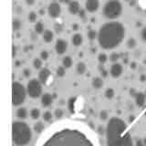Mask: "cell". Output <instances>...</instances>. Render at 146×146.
Returning <instances> with one entry per match:
<instances>
[{
    "mask_svg": "<svg viewBox=\"0 0 146 146\" xmlns=\"http://www.w3.org/2000/svg\"><path fill=\"white\" fill-rule=\"evenodd\" d=\"M36 146H100L89 127L76 121L54 124Z\"/></svg>",
    "mask_w": 146,
    "mask_h": 146,
    "instance_id": "6da1fadb",
    "label": "cell"
},
{
    "mask_svg": "<svg viewBox=\"0 0 146 146\" xmlns=\"http://www.w3.org/2000/svg\"><path fill=\"white\" fill-rule=\"evenodd\" d=\"M105 134L107 146H134L126 122L119 117L110 119L105 129Z\"/></svg>",
    "mask_w": 146,
    "mask_h": 146,
    "instance_id": "7a4b0ae2",
    "label": "cell"
},
{
    "mask_svg": "<svg viewBox=\"0 0 146 146\" xmlns=\"http://www.w3.org/2000/svg\"><path fill=\"white\" fill-rule=\"evenodd\" d=\"M125 36V27L121 22L110 21L100 26L98 31V43L100 47L113 49L121 45Z\"/></svg>",
    "mask_w": 146,
    "mask_h": 146,
    "instance_id": "3957f363",
    "label": "cell"
},
{
    "mask_svg": "<svg viewBox=\"0 0 146 146\" xmlns=\"http://www.w3.org/2000/svg\"><path fill=\"white\" fill-rule=\"evenodd\" d=\"M12 139L17 146H26L32 140V131L27 123L16 121L12 123Z\"/></svg>",
    "mask_w": 146,
    "mask_h": 146,
    "instance_id": "277c9868",
    "label": "cell"
},
{
    "mask_svg": "<svg viewBox=\"0 0 146 146\" xmlns=\"http://www.w3.org/2000/svg\"><path fill=\"white\" fill-rule=\"evenodd\" d=\"M122 13V5L119 0H109L103 7V15L108 19H116Z\"/></svg>",
    "mask_w": 146,
    "mask_h": 146,
    "instance_id": "5b68a950",
    "label": "cell"
},
{
    "mask_svg": "<svg viewBox=\"0 0 146 146\" xmlns=\"http://www.w3.org/2000/svg\"><path fill=\"white\" fill-rule=\"evenodd\" d=\"M27 95V89L20 82L14 81L12 84V104L14 106H20L25 102Z\"/></svg>",
    "mask_w": 146,
    "mask_h": 146,
    "instance_id": "8992f818",
    "label": "cell"
},
{
    "mask_svg": "<svg viewBox=\"0 0 146 146\" xmlns=\"http://www.w3.org/2000/svg\"><path fill=\"white\" fill-rule=\"evenodd\" d=\"M27 95L32 99H36L41 97L42 94V83L36 79H32L27 83Z\"/></svg>",
    "mask_w": 146,
    "mask_h": 146,
    "instance_id": "52a82bcc",
    "label": "cell"
},
{
    "mask_svg": "<svg viewBox=\"0 0 146 146\" xmlns=\"http://www.w3.org/2000/svg\"><path fill=\"white\" fill-rule=\"evenodd\" d=\"M48 14L50 17L58 18L61 14V6L60 4L56 2H51L48 7Z\"/></svg>",
    "mask_w": 146,
    "mask_h": 146,
    "instance_id": "ba28073f",
    "label": "cell"
},
{
    "mask_svg": "<svg viewBox=\"0 0 146 146\" xmlns=\"http://www.w3.org/2000/svg\"><path fill=\"white\" fill-rule=\"evenodd\" d=\"M110 75H111L112 78L114 79H118L120 78L123 72V67L121 63L116 62V63H113L112 65L110 68Z\"/></svg>",
    "mask_w": 146,
    "mask_h": 146,
    "instance_id": "9c48e42d",
    "label": "cell"
},
{
    "mask_svg": "<svg viewBox=\"0 0 146 146\" xmlns=\"http://www.w3.org/2000/svg\"><path fill=\"white\" fill-rule=\"evenodd\" d=\"M68 42L63 38H58L55 43V51L58 55H63L68 49Z\"/></svg>",
    "mask_w": 146,
    "mask_h": 146,
    "instance_id": "30bf717a",
    "label": "cell"
},
{
    "mask_svg": "<svg viewBox=\"0 0 146 146\" xmlns=\"http://www.w3.org/2000/svg\"><path fill=\"white\" fill-rule=\"evenodd\" d=\"M51 75V72L48 68H42L38 72V80L42 83V85H45L48 83V81Z\"/></svg>",
    "mask_w": 146,
    "mask_h": 146,
    "instance_id": "8fae6325",
    "label": "cell"
},
{
    "mask_svg": "<svg viewBox=\"0 0 146 146\" xmlns=\"http://www.w3.org/2000/svg\"><path fill=\"white\" fill-rule=\"evenodd\" d=\"M100 7L99 0H86L85 2V9L89 13H95L98 11Z\"/></svg>",
    "mask_w": 146,
    "mask_h": 146,
    "instance_id": "7c38bea8",
    "label": "cell"
},
{
    "mask_svg": "<svg viewBox=\"0 0 146 146\" xmlns=\"http://www.w3.org/2000/svg\"><path fill=\"white\" fill-rule=\"evenodd\" d=\"M68 10L71 15H78L81 10L80 3L76 0H71V2L68 5Z\"/></svg>",
    "mask_w": 146,
    "mask_h": 146,
    "instance_id": "4fadbf2b",
    "label": "cell"
},
{
    "mask_svg": "<svg viewBox=\"0 0 146 146\" xmlns=\"http://www.w3.org/2000/svg\"><path fill=\"white\" fill-rule=\"evenodd\" d=\"M53 100H54V98L51 94L49 93H44L42 96H41V105H42L43 107L47 108V107H49L50 105L53 103Z\"/></svg>",
    "mask_w": 146,
    "mask_h": 146,
    "instance_id": "5bb4252c",
    "label": "cell"
},
{
    "mask_svg": "<svg viewBox=\"0 0 146 146\" xmlns=\"http://www.w3.org/2000/svg\"><path fill=\"white\" fill-rule=\"evenodd\" d=\"M135 103L138 107H143L146 103V96L143 92H137L134 97Z\"/></svg>",
    "mask_w": 146,
    "mask_h": 146,
    "instance_id": "9a60e30c",
    "label": "cell"
},
{
    "mask_svg": "<svg viewBox=\"0 0 146 146\" xmlns=\"http://www.w3.org/2000/svg\"><path fill=\"white\" fill-rule=\"evenodd\" d=\"M16 115L17 117L19 119V120H25V119L27 118L29 116V111H27V110L24 107H20L17 110V112H16Z\"/></svg>",
    "mask_w": 146,
    "mask_h": 146,
    "instance_id": "2e32d148",
    "label": "cell"
},
{
    "mask_svg": "<svg viewBox=\"0 0 146 146\" xmlns=\"http://www.w3.org/2000/svg\"><path fill=\"white\" fill-rule=\"evenodd\" d=\"M42 39L46 43H50L52 42L54 39V33L49 29H46L44 33L42 34Z\"/></svg>",
    "mask_w": 146,
    "mask_h": 146,
    "instance_id": "e0dca14e",
    "label": "cell"
},
{
    "mask_svg": "<svg viewBox=\"0 0 146 146\" xmlns=\"http://www.w3.org/2000/svg\"><path fill=\"white\" fill-rule=\"evenodd\" d=\"M83 42V36L80 33H76L72 36L71 38V43L75 46V47H79Z\"/></svg>",
    "mask_w": 146,
    "mask_h": 146,
    "instance_id": "ac0fdd59",
    "label": "cell"
},
{
    "mask_svg": "<svg viewBox=\"0 0 146 146\" xmlns=\"http://www.w3.org/2000/svg\"><path fill=\"white\" fill-rule=\"evenodd\" d=\"M91 85H92L94 89L99 90L100 88H102V86L104 85V81L102 79V77H95L92 80V81H91Z\"/></svg>",
    "mask_w": 146,
    "mask_h": 146,
    "instance_id": "d6986e66",
    "label": "cell"
},
{
    "mask_svg": "<svg viewBox=\"0 0 146 146\" xmlns=\"http://www.w3.org/2000/svg\"><path fill=\"white\" fill-rule=\"evenodd\" d=\"M33 130L36 133H42L45 130V124L42 121H36L33 125Z\"/></svg>",
    "mask_w": 146,
    "mask_h": 146,
    "instance_id": "ffe728a7",
    "label": "cell"
},
{
    "mask_svg": "<svg viewBox=\"0 0 146 146\" xmlns=\"http://www.w3.org/2000/svg\"><path fill=\"white\" fill-rule=\"evenodd\" d=\"M87 70V66H86V64L84 62H79L77 64V66H76V71L77 73L79 75H83L84 73L86 72Z\"/></svg>",
    "mask_w": 146,
    "mask_h": 146,
    "instance_id": "44dd1931",
    "label": "cell"
},
{
    "mask_svg": "<svg viewBox=\"0 0 146 146\" xmlns=\"http://www.w3.org/2000/svg\"><path fill=\"white\" fill-rule=\"evenodd\" d=\"M62 66L64 67L67 70V68H71V66L73 65V60L71 57L70 56H65L63 58H62Z\"/></svg>",
    "mask_w": 146,
    "mask_h": 146,
    "instance_id": "7402d4cb",
    "label": "cell"
},
{
    "mask_svg": "<svg viewBox=\"0 0 146 146\" xmlns=\"http://www.w3.org/2000/svg\"><path fill=\"white\" fill-rule=\"evenodd\" d=\"M34 31L36 32V34H41L42 35L45 31V27H44V24L42 22H36L35 26H34Z\"/></svg>",
    "mask_w": 146,
    "mask_h": 146,
    "instance_id": "603a6c76",
    "label": "cell"
},
{
    "mask_svg": "<svg viewBox=\"0 0 146 146\" xmlns=\"http://www.w3.org/2000/svg\"><path fill=\"white\" fill-rule=\"evenodd\" d=\"M53 117H54V113H52L51 111H46L42 114V119H43V121H46V122L52 121Z\"/></svg>",
    "mask_w": 146,
    "mask_h": 146,
    "instance_id": "cb8c5ba5",
    "label": "cell"
},
{
    "mask_svg": "<svg viewBox=\"0 0 146 146\" xmlns=\"http://www.w3.org/2000/svg\"><path fill=\"white\" fill-rule=\"evenodd\" d=\"M29 115L30 117L33 119V120H38V119H39L40 115H41V112H40V110L38 109V108H34L32 109L30 112H29Z\"/></svg>",
    "mask_w": 146,
    "mask_h": 146,
    "instance_id": "d4e9b609",
    "label": "cell"
},
{
    "mask_svg": "<svg viewBox=\"0 0 146 146\" xmlns=\"http://www.w3.org/2000/svg\"><path fill=\"white\" fill-rule=\"evenodd\" d=\"M75 103H76V98L75 97L70 98L68 100V109L71 113H73L75 111Z\"/></svg>",
    "mask_w": 146,
    "mask_h": 146,
    "instance_id": "484cf974",
    "label": "cell"
},
{
    "mask_svg": "<svg viewBox=\"0 0 146 146\" xmlns=\"http://www.w3.org/2000/svg\"><path fill=\"white\" fill-rule=\"evenodd\" d=\"M21 21L18 18H14L12 22V27L14 31H18L21 29Z\"/></svg>",
    "mask_w": 146,
    "mask_h": 146,
    "instance_id": "4316f807",
    "label": "cell"
},
{
    "mask_svg": "<svg viewBox=\"0 0 146 146\" xmlns=\"http://www.w3.org/2000/svg\"><path fill=\"white\" fill-rule=\"evenodd\" d=\"M42 59H41L40 58H36L34 60H33V67L35 70H41L42 68V65H43V63H42Z\"/></svg>",
    "mask_w": 146,
    "mask_h": 146,
    "instance_id": "83f0119b",
    "label": "cell"
},
{
    "mask_svg": "<svg viewBox=\"0 0 146 146\" xmlns=\"http://www.w3.org/2000/svg\"><path fill=\"white\" fill-rule=\"evenodd\" d=\"M108 60V56L105 53H100L98 55V61L99 63L100 64V65H103V64H105L107 62Z\"/></svg>",
    "mask_w": 146,
    "mask_h": 146,
    "instance_id": "f1b7e54d",
    "label": "cell"
},
{
    "mask_svg": "<svg viewBox=\"0 0 146 146\" xmlns=\"http://www.w3.org/2000/svg\"><path fill=\"white\" fill-rule=\"evenodd\" d=\"M87 36L90 40H94L95 38H98V32L94 29H90L87 33Z\"/></svg>",
    "mask_w": 146,
    "mask_h": 146,
    "instance_id": "f546056e",
    "label": "cell"
},
{
    "mask_svg": "<svg viewBox=\"0 0 146 146\" xmlns=\"http://www.w3.org/2000/svg\"><path fill=\"white\" fill-rule=\"evenodd\" d=\"M136 45H137V42H136L135 38H130L129 39L127 40V42H126L127 48H130V49L134 48L136 47Z\"/></svg>",
    "mask_w": 146,
    "mask_h": 146,
    "instance_id": "4dcf8cb0",
    "label": "cell"
},
{
    "mask_svg": "<svg viewBox=\"0 0 146 146\" xmlns=\"http://www.w3.org/2000/svg\"><path fill=\"white\" fill-rule=\"evenodd\" d=\"M114 94H115V92H114V90L111 89V88H108L104 92V96L108 100H111L114 97Z\"/></svg>",
    "mask_w": 146,
    "mask_h": 146,
    "instance_id": "1f68e13d",
    "label": "cell"
},
{
    "mask_svg": "<svg viewBox=\"0 0 146 146\" xmlns=\"http://www.w3.org/2000/svg\"><path fill=\"white\" fill-rule=\"evenodd\" d=\"M56 74H57V76L59 77V78L64 77V76H65V74H66V68H64L63 66H59V67H58V68H57V70H56Z\"/></svg>",
    "mask_w": 146,
    "mask_h": 146,
    "instance_id": "d6a6232c",
    "label": "cell"
},
{
    "mask_svg": "<svg viewBox=\"0 0 146 146\" xmlns=\"http://www.w3.org/2000/svg\"><path fill=\"white\" fill-rule=\"evenodd\" d=\"M64 116V111H63V110L60 109V108H58L55 110V111H54V117L58 119V120H60V119Z\"/></svg>",
    "mask_w": 146,
    "mask_h": 146,
    "instance_id": "836d02e7",
    "label": "cell"
},
{
    "mask_svg": "<svg viewBox=\"0 0 146 146\" xmlns=\"http://www.w3.org/2000/svg\"><path fill=\"white\" fill-rule=\"evenodd\" d=\"M120 58H121L120 54L117 53V52H112L111 55H110V60H111V62H113V63L118 62V60Z\"/></svg>",
    "mask_w": 146,
    "mask_h": 146,
    "instance_id": "e575fe53",
    "label": "cell"
},
{
    "mask_svg": "<svg viewBox=\"0 0 146 146\" xmlns=\"http://www.w3.org/2000/svg\"><path fill=\"white\" fill-rule=\"evenodd\" d=\"M36 18H38V15H36V13L34 11H31L29 14V16H27V20L30 23H35L36 21Z\"/></svg>",
    "mask_w": 146,
    "mask_h": 146,
    "instance_id": "d590c367",
    "label": "cell"
},
{
    "mask_svg": "<svg viewBox=\"0 0 146 146\" xmlns=\"http://www.w3.org/2000/svg\"><path fill=\"white\" fill-rule=\"evenodd\" d=\"M99 71L100 73V76H102V78H107L108 75L110 74V71L107 70L106 68L103 67V65H100V67H99Z\"/></svg>",
    "mask_w": 146,
    "mask_h": 146,
    "instance_id": "8d00e7d4",
    "label": "cell"
},
{
    "mask_svg": "<svg viewBox=\"0 0 146 146\" xmlns=\"http://www.w3.org/2000/svg\"><path fill=\"white\" fill-rule=\"evenodd\" d=\"M40 58L42 59V60H44V61H46L47 59L48 58V57H49V54H48V52L47 51V50H42V51L40 52Z\"/></svg>",
    "mask_w": 146,
    "mask_h": 146,
    "instance_id": "74e56055",
    "label": "cell"
},
{
    "mask_svg": "<svg viewBox=\"0 0 146 146\" xmlns=\"http://www.w3.org/2000/svg\"><path fill=\"white\" fill-rule=\"evenodd\" d=\"M55 31H56V33L58 34H60L61 32L63 31V26L60 24V23H57L56 25H55Z\"/></svg>",
    "mask_w": 146,
    "mask_h": 146,
    "instance_id": "f35d334b",
    "label": "cell"
},
{
    "mask_svg": "<svg viewBox=\"0 0 146 146\" xmlns=\"http://www.w3.org/2000/svg\"><path fill=\"white\" fill-rule=\"evenodd\" d=\"M100 119L102 121H106L108 119V112L106 111H102L100 112Z\"/></svg>",
    "mask_w": 146,
    "mask_h": 146,
    "instance_id": "ab89813d",
    "label": "cell"
},
{
    "mask_svg": "<svg viewBox=\"0 0 146 146\" xmlns=\"http://www.w3.org/2000/svg\"><path fill=\"white\" fill-rule=\"evenodd\" d=\"M22 74H23V76H24L25 78H29L31 76V74H32V72H31V70H29V68H26L23 70Z\"/></svg>",
    "mask_w": 146,
    "mask_h": 146,
    "instance_id": "60d3db41",
    "label": "cell"
},
{
    "mask_svg": "<svg viewBox=\"0 0 146 146\" xmlns=\"http://www.w3.org/2000/svg\"><path fill=\"white\" fill-rule=\"evenodd\" d=\"M141 38L143 39V41L146 42V27H143L141 31Z\"/></svg>",
    "mask_w": 146,
    "mask_h": 146,
    "instance_id": "b9f144b4",
    "label": "cell"
},
{
    "mask_svg": "<svg viewBox=\"0 0 146 146\" xmlns=\"http://www.w3.org/2000/svg\"><path fill=\"white\" fill-rule=\"evenodd\" d=\"M134 146H146V145L143 143V140H141V139H137V140H136V141H135Z\"/></svg>",
    "mask_w": 146,
    "mask_h": 146,
    "instance_id": "7bdbcfd3",
    "label": "cell"
},
{
    "mask_svg": "<svg viewBox=\"0 0 146 146\" xmlns=\"http://www.w3.org/2000/svg\"><path fill=\"white\" fill-rule=\"evenodd\" d=\"M25 2L27 6H33L36 2V0H25Z\"/></svg>",
    "mask_w": 146,
    "mask_h": 146,
    "instance_id": "ee69618b",
    "label": "cell"
},
{
    "mask_svg": "<svg viewBox=\"0 0 146 146\" xmlns=\"http://www.w3.org/2000/svg\"><path fill=\"white\" fill-rule=\"evenodd\" d=\"M17 47L13 46V48H12V56H13V58H15L17 56Z\"/></svg>",
    "mask_w": 146,
    "mask_h": 146,
    "instance_id": "f6af8a7d",
    "label": "cell"
},
{
    "mask_svg": "<svg viewBox=\"0 0 146 146\" xmlns=\"http://www.w3.org/2000/svg\"><path fill=\"white\" fill-rule=\"evenodd\" d=\"M78 15H79V17H81V18H84V17H86V15H85V11H84V10H82V9L80 11V13L78 14Z\"/></svg>",
    "mask_w": 146,
    "mask_h": 146,
    "instance_id": "bcb514c9",
    "label": "cell"
},
{
    "mask_svg": "<svg viewBox=\"0 0 146 146\" xmlns=\"http://www.w3.org/2000/svg\"><path fill=\"white\" fill-rule=\"evenodd\" d=\"M71 29H72V30L77 31L78 29H79V25H78V24H72Z\"/></svg>",
    "mask_w": 146,
    "mask_h": 146,
    "instance_id": "7dc6e473",
    "label": "cell"
},
{
    "mask_svg": "<svg viewBox=\"0 0 146 146\" xmlns=\"http://www.w3.org/2000/svg\"><path fill=\"white\" fill-rule=\"evenodd\" d=\"M130 94L131 96H133V97H135V95L137 94V91L135 90H133V89H131V90H130Z\"/></svg>",
    "mask_w": 146,
    "mask_h": 146,
    "instance_id": "c3c4849f",
    "label": "cell"
},
{
    "mask_svg": "<svg viewBox=\"0 0 146 146\" xmlns=\"http://www.w3.org/2000/svg\"><path fill=\"white\" fill-rule=\"evenodd\" d=\"M140 80H141V82L145 81V80H146V75H144V74L141 75V77H140Z\"/></svg>",
    "mask_w": 146,
    "mask_h": 146,
    "instance_id": "681fc988",
    "label": "cell"
},
{
    "mask_svg": "<svg viewBox=\"0 0 146 146\" xmlns=\"http://www.w3.org/2000/svg\"><path fill=\"white\" fill-rule=\"evenodd\" d=\"M44 14H45V10H44V9H43V8H42V9H40V10H39V15L43 16Z\"/></svg>",
    "mask_w": 146,
    "mask_h": 146,
    "instance_id": "f907efd6",
    "label": "cell"
},
{
    "mask_svg": "<svg viewBox=\"0 0 146 146\" xmlns=\"http://www.w3.org/2000/svg\"><path fill=\"white\" fill-rule=\"evenodd\" d=\"M135 67H136V63L135 62H131V68H134Z\"/></svg>",
    "mask_w": 146,
    "mask_h": 146,
    "instance_id": "816d5d0a",
    "label": "cell"
},
{
    "mask_svg": "<svg viewBox=\"0 0 146 146\" xmlns=\"http://www.w3.org/2000/svg\"><path fill=\"white\" fill-rule=\"evenodd\" d=\"M15 66H16V67H19V66H20V61H16Z\"/></svg>",
    "mask_w": 146,
    "mask_h": 146,
    "instance_id": "f5cc1de1",
    "label": "cell"
},
{
    "mask_svg": "<svg viewBox=\"0 0 146 146\" xmlns=\"http://www.w3.org/2000/svg\"><path fill=\"white\" fill-rule=\"evenodd\" d=\"M143 143L146 145V137H145V138H143Z\"/></svg>",
    "mask_w": 146,
    "mask_h": 146,
    "instance_id": "db71d44e",
    "label": "cell"
},
{
    "mask_svg": "<svg viewBox=\"0 0 146 146\" xmlns=\"http://www.w3.org/2000/svg\"><path fill=\"white\" fill-rule=\"evenodd\" d=\"M124 1H126V2H129V1H131V0H124Z\"/></svg>",
    "mask_w": 146,
    "mask_h": 146,
    "instance_id": "11a10c76",
    "label": "cell"
},
{
    "mask_svg": "<svg viewBox=\"0 0 146 146\" xmlns=\"http://www.w3.org/2000/svg\"><path fill=\"white\" fill-rule=\"evenodd\" d=\"M144 94H145V96H146V90H145V91H144V92H143Z\"/></svg>",
    "mask_w": 146,
    "mask_h": 146,
    "instance_id": "9f6ffc18",
    "label": "cell"
},
{
    "mask_svg": "<svg viewBox=\"0 0 146 146\" xmlns=\"http://www.w3.org/2000/svg\"><path fill=\"white\" fill-rule=\"evenodd\" d=\"M143 1H144V3H145V5H146V0H143Z\"/></svg>",
    "mask_w": 146,
    "mask_h": 146,
    "instance_id": "6f0895ef",
    "label": "cell"
},
{
    "mask_svg": "<svg viewBox=\"0 0 146 146\" xmlns=\"http://www.w3.org/2000/svg\"><path fill=\"white\" fill-rule=\"evenodd\" d=\"M53 2H56V0H53Z\"/></svg>",
    "mask_w": 146,
    "mask_h": 146,
    "instance_id": "680465c9",
    "label": "cell"
}]
</instances>
